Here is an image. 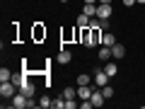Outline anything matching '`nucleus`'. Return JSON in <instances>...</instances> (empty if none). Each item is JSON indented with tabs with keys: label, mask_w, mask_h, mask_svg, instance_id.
Returning <instances> with one entry per match:
<instances>
[{
	"label": "nucleus",
	"mask_w": 145,
	"mask_h": 109,
	"mask_svg": "<svg viewBox=\"0 0 145 109\" xmlns=\"http://www.w3.org/2000/svg\"><path fill=\"white\" fill-rule=\"evenodd\" d=\"M99 29H109V20H99Z\"/></svg>",
	"instance_id": "5701e85b"
},
{
	"label": "nucleus",
	"mask_w": 145,
	"mask_h": 109,
	"mask_svg": "<svg viewBox=\"0 0 145 109\" xmlns=\"http://www.w3.org/2000/svg\"><path fill=\"white\" fill-rule=\"evenodd\" d=\"M53 107H56V109H65V97L61 95L58 99H53Z\"/></svg>",
	"instance_id": "412c9836"
},
{
	"label": "nucleus",
	"mask_w": 145,
	"mask_h": 109,
	"mask_svg": "<svg viewBox=\"0 0 145 109\" xmlns=\"http://www.w3.org/2000/svg\"><path fill=\"white\" fill-rule=\"evenodd\" d=\"M104 73H106V75H109V78H114V75H116V73H119V66H116V63H104Z\"/></svg>",
	"instance_id": "f8f14e48"
},
{
	"label": "nucleus",
	"mask_w": 145,
	"mask_h": 109,
	"mask_svg": "<svg viewBox=\"0 0 145 109\" xmlns=\"http://www.w3.org/2000/svg\"><path fill=\"white\" fill-rule=\"evenodd\" d=\"M72 61V53L68 51V49H61V53H58V58H56V63H61V66H68V63Z\"/></svg>",
	"instance_id": "39448f33"
},
{
	"label": "nucleus",
	"mask_w": 145,
	"mask_h": 109,
	"mask_svg": "<svg viewBox=\"0 0 145 109\" xmlns=\"http://www.w3.org/2000/svg\"><path fill=\"white\" fill-rule=\"evenodd\" d=\"M111 56L121 61V58L126 56V46H123V44H114V46H111Z\"/></svg>",
	"instance_id": "0eeeda50"
},
{
	"label": "nucleus",
	"mask_w": 145,
	"mask_h": 109,
	"mask_svg": "<svg viewBox=\"0 0 145 109\" xmlns=\"http://www.w3.org/2000/svg\"><path fill=\"white\" fill-rule=\"evenodd\" d=\"M102 44V29L99 27H89V46Z\"/></svg>",
	"instance_id": "f03ea898"
},
{
	"label": "nucleus",
	"mask_w": 145,
	"mask_h": 109,
	"mask_svg": "<svg viewBox=\"0 0 145 109\" xmlns=\"http://www.w3.org/2000/svg\"><path fill=\"white\" fill-rule=\"evenodd\" d=\"M63 97H65V99H75V97H78V90H75V87H65V90H63Z\"/></svg>",
	"instance_id": "2eb2a0df"
},
{
	"label": "nucleus",
	"mask_w": 145,
	"mask_h": 109,
	"mask_svg": "<svg viewBox=\"0 0 145 109\" xmlns=\"http://www.w3.org/2000/svg\"><path fill=\"white\" fill-rule=\"evenodd\" d=\"M41 36H46V29H44L41 24H36L34 27V39H41Z\"/></svg>",
	"instance_id": "a211bd4d"
},
{
	"label": "nucleus",
	"mask_w": 145,
	"mask_h": 109,
	"mask_svg": "<svg viewBox=\"0 0 145 109\" xmlns=\"http://www.w3.org/2000/svg\"><path fill=\"white\" fill-rule=\"evenodd\" d=\"M89 99H92V104H94V107H102V104H104V99H106V97H104L102 87H99V90H92V97H89Z\"/></svg>",
	"instance_id": "423d86ee"
},
{
	"label": "nucleus",
	"mask_w": 145,
	"mask_h": 109,
	"mask_svg": "<svg viewBox=\"0 0 145 109\" xmlns=\"http://www.w3.org/2000/svg\"><path fill=\"white\" fill-rule=\"evenodd\" d=\"M135 3H138V5H145V0H135Z\"/></svg>",
	"instance_id": "a878e982"
},
{
	"label": "nucleus",
	"mask_w": 145,
	"mask_h": 109,
	"mask_svg": "<svg viewBox=\"0 0 145 109\" xmlns=\"http://www.w3.org/2000/svg\"><path fill=\"white\" fill-rule=\"evenodd\" d=\"M92 83H94V80L89 78V75H85V73H82V75H78V85H92Z\"/></svg>",
	"instance_id": "f3484780"
},
{
	"label": "nucleus",
	"mask_w": 145,
	"mask_h": 109,
	"mask_svg": "<svg viewBox=\"0 0 145 109\" xmlns=\"http://www.w3.org/2000/svg\"><path fill=\"white\" fill-rule=\"evenodd\" d=\"M39 107H41V109H46V107H53V99H51V97H46V95H44V97L39 99Z\"/></svg>",
	"instance_id": "dca6fc26"
},
{
	"label": "nucleus",
	"mask_w": 145,
	"mask_h": 109,
	"mask_svg": "<svg viewBox=\"0 0 145 109\" xmlns=\"http://www.w3.org/2000/svg\"><path fill=\"white\" fill-rule=\"evenodd\" d=\"M78 27H80V29H89V27H92V20H89V17L82 12V15L78 17Z\"/></svg>",
	"instance_id": "9b49d317"
},
{
	"label": "nucleus",
	"mask_w": 145,
	"mask_h": 109,
	"mask_svg": "<svg viewBox=\"0 0 145 109\" xmlns=\"http://www.w3.org/2000/svg\"><path fill=\"white\" fill-rule=\"evenodd\" d=\"M20 92H24L27 97H34L36 87H34V83H29V80H27V83H24V85H22V87H20Z\"/></svg>",
	"instance_id": "1a4fd4ad"
},
{
	"label": "nucleus",
	"mask_w": 145,
	"mask_h": 109,
	"mask_svg": "<svg viewBox=\"0 0 145 109\" xmlns=\"http://www.w3.org/2000/svg\"><path fill=\"white\" fill-rule=\"evenodd\" d=\"M5 80H12V73L7 70V68H3V70H0V83H5Z\"/></svg>",
	"instance_id": "6ab92c4d"
},
{
	"label": "nucleus",
	"mask_w": 145,
	"mask_h": 109,
	"mask_svg": "<svg viewBox=\"0 0 145 109\" xmlns=\"http://www.w3.org/2000/svg\"><path fill=\"white\" fill-rule=\"evenodd\" d=\"M82 12L87 17H97V5H94V3H85L82 5Z\"/></svg>",
	"instance_id": "9d476101"
},
{
	"label": "nucleus",
	"mask_w": 145,
	"mask_h": 109,
	"mask_svg": "<svg viewBox=\"0 0 145 109\" xmlns=\"http://www.w3.org/2000/svg\"><path fill=\"white\" fill-rule=\"evenodd\" d=\"M114 44H116V36L111 34V32H104V34H102V46H109V49H111Z\"/></svg>",
	"instance_id": "6e6552de"
},
{
	"label": "nucleus",
	"mask_w": 145,
	"mask_h": 109,
	"mask_svg": "<svg viewBox=\"0 0 145 109\" xmlns=\"http://www.w3.org/2000/svg\"><path fill=\"white\" fill-rule=\"evenodd\" d=\"M97 17L99 20H109V17H111V5H102V3H99L97 5Z\"/></svg>",
	"instance_id": "20e7f679"
},
{
	"label": "nucleus",
	"mask_w": 145,
	"mask_h": 109,
	"mask_svg": "<svg viewBox=\"0 0 145 109\" xmlns=\"http://www.w3.org/2000/svg\"><path fill=\"white\" fill-rule=\"evenodd\" d=\"M99 3H102V5H111V3H114V0H99Z\"/></svg>",
	"instance_id": "393cba45"
},
{
	"label": "nucleus",
	"mask_w": 145,
	"mask_h": 109,
	"mask_svg": "<svg viewBox=\"0 0 145 109\" xmlns=\"http://www.w3.org/2000/svg\"><path fill=\"white\" fill-rule=\"evenodd\" d=\"M92 80H94V85H97V87H104V85H109V80H111V78H109L104 70H97Z\"/></svg>",
	"instance_id": "7ed1b4c3"
},
{
	"label": "nucleus",
	"mask_w": 145,
	"mask_h": 109,
	"mask_svg": "<svg viewBox=\"0 0 145 109\" xmlns=\"http://www.w3.org/2000/svg\"><path fill=\"white\" fill-rule=\"evenodd\" d=\"M123 5L126 7H133V5H138V3H135V0H123Z\"/></svg>",
	"instance_id": "b1692460"
},
{
	"label": "nucleus",
	"mask_w": 145,
	"mask_h": 109,
	"mask_svg": "<svg viewBox=\"0 0 145 109\" xmlns=\"http://www.w3.org/2000/svg\"><path fill=\"white\" fill-rule=\"evenodd\" d=\"M12 83H15V85H17V90H20L22 85L27 83V78H24V75H22V73H15V75H12Z\"/></svg>",
	"instance_id": "4468645a"
},
{
	"label": "nucleus",
	"mask_w": 145,
	"mask_h": 109,
	"mask_svg": "<svg viewBox=\"0 0 145 109\" xmlns=\"http://www.w3.org/2000/svg\"><path fill=\"white\" fill-rule=\"evenodd\" d=\"M75 107H78L75 99H65V109H75Z\"/></svg>",
	"instance_id": "4be33fe9"
},
{
	"label": "nucleus",
	"mask_w": 145,
	"mask_h": 109,
	"mask_svg": "<svg viewBox=\"0 0 145 109\" xmlns=\"http://www.w3.org/2000/svg\"><path fill=\"white\" fill-rule=\"evenodd\" d=\"M61 3H63V5H65V3H68V0H61Z\"/></svg>",
	"instance_id": "cd10ccee"
},
{
	"label": "nucleus",
	"mask_w": 145,
	"mask_h": 109,
	"mask_svg": "<svg viewBox=\"0 0 145 109\" xmlns=\"http://www.w3.org/2000/svg\"><path fill=\"white\" fill-rule=\"evenodd\" d=\"M15 90H17V85L12 83V80H5V83H0V97L3 99H12L15 97Z\"/></svg>",
	"instance_id": "f257e3e1"
},
{
	"label": "nucleus",
	"mask_w": 145,
	"mask_h": 109,
	"mask_svg": "<svg viewBox=\"0 0 145 109\" xmlns=\"http://www.w3.org/2000/svg\"><path fill=\"white\" fill-rule=\"evenodd\" d=\"M85 3H99V0H85Z\"/></svg>",
	"instance_id": "bb28decb"
},
{
	"label": "nucleus",
	"mask_w": 145,
	"mask_h": 109,
	"mask_svg": "<svg viewBox=\"0 0 145 109\" xmlns=\"http://www.w3.org/2000/svg\"><path fill=\"white\" fill-rule=\"evenodd\" d=\"M102 92H104V97H106V99H111V97H114V87H111V85H104V87H102Z\"/></svg>",
	"instance_id": "aec40b11"
},
{
	"label": "nucleus",
	"mask_w": 145,
	"mask_h": 109,
	"mask_svg": "<svg viewBox=\"0 0 145 109\" xmlns=\"http://www.w3.org/2000/svg\"><path fill=\"white\" fill-rule=\"evenodd\" d=\"M111 58H114V56H111V49H109V46H102V49H99V61L106 63V61H111Z\"/></svg>",
	"instance_id": "ddd939ff"
}]
</instances>
